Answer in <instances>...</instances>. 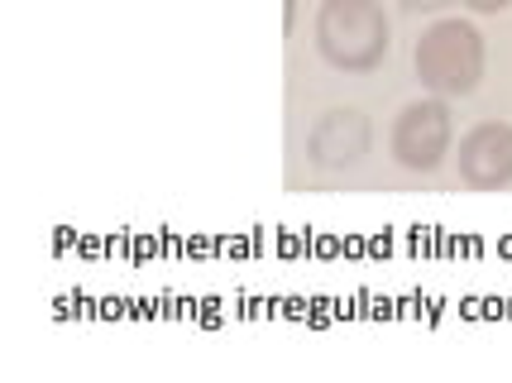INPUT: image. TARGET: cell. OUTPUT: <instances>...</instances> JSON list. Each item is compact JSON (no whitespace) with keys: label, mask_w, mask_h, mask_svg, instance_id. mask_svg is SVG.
Masks as SVG:
<instances>
[{"label":"cell","mask_w":512,"mask_h":383,"mask_svg":"<svg viewBox=\"0 0 512 383\" xmlns=\"http://www.w3.org/2000/svg\"><path fill=\"white\" fill-rule=\"evenodd\" d=\"M374 149V125L359 106H335L307 130V163L326 168V173H345L359 168Z\"/></svg>","instance_id":"cell-4"},{"label":"cell","mask_w":512,"mask_h":383,"mask_svg":"<svg viewBox=\"0 0 512 383\" xmlns=\"http://www.w3.org/2000/svg\"><path fill=\"white\" fill-rule=\"evenodd\" d=\"M388 154L398 158L407 173H436L455 154V120H450L446 96H422L407 101L388 130Z\"/></svg>","instance_id":"cell-3"},{"label":"cell","mask_w":512,"mask_h":383,"mask_svg":"<svg viewBox=\"0 0 512 383\" xmlns=\"http://www.w3.org/2000/svg\"><path fill=\"white\" fill-rule=\"evenodd\" d=\"M283 20H288V29H292V20H297V0H283Z\"/></svg>","instance_id":"cell-8"},{"label":"cell","mask_w":512,"mask_h":383,"mask_svg":"<svg viewBox=\"0 0 512 383\" xmlns=\"http://www.w3.org/2000/svg\"><path fill=\"white\" fill-rule=\"evenodd\" d=\"M465 10H474V15H498V10H508L512 0H460Z\"/></svg>","instance_id":"cell-6"},{"label":"cell","mask_w":512,"mask_h":383,"mask_svg":"<svg viewBox=\"0 0 512 383\" xmlns=\"http://www.w3.org/2000/svg\"><path fill=\"white\" fill-rule=\"evenodd\" d=\"M412 68H417V82L431 96H446V101L450 96H469L484 82V68H489L484 34L460 15L436 20L431 29H422V39L412 48Z\"/></svg>","instance_id":"cell-1"},{"label":"cell","mask_w":512,"mask_h":383,"mask_svg":"<svg viewBox=\"0 0 512 383\" xmlns=\"http://www.w3.org/2000/svg\"><path fill=\"white\" fill-rule=\"evenodd\" d=\"M407 10H441V5H450V0H402Z\"/></svg>","instance_id":"cell-7"},{"label":"cell","mask_w":512,"mask_h":383,"mask_svg":"<svg viewBox=\"0 0 512 383\" xmlns=\"http://www.w3.org/2000/svg\"><path fill=\"white\" fill-rule=\"evenodd\" d=\"M460 178L474 192H498L512 182V125L508 120H479L455 144Z\"/></svg>","instance_id":"cell-5"},{"label":"cell","mask_w":512,"mask_h":383,"mask_svg":"<svg viewBox=\"0 0 512 383\" xmlns=\"http://www.w3.org/2000/svg\"><path fill=\"white\" fill-rule=\"evenodd\" d=\"M316 53L335 72H374L388 58V15L379 0H321Z\"/></svg>","instance_id":"cell-2"}]
</instances>
